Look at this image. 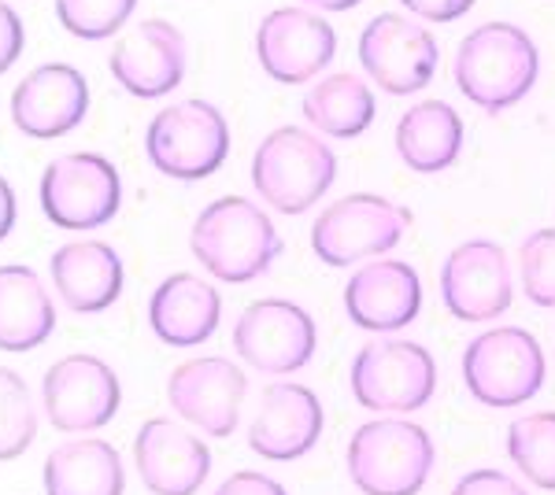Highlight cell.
Instances as JSON below:
<instances>
[{"label": "cell", "instance_id": "obj_31", "mask_svg": "<svg viewBox=\"0 0 555 495\" xmlns=\"http://www.w3.org/2000/svg\"><path fill=\"white\" fill-rule=\"evenodd\" d=\"M452 495H530V492L504 470H470L455 481Z\"/></svg>", "mask_w": 555, "mask_h": 495}, {"label": "cell", "instance_id": "obj_23", "mask_svg": "<svg viewBox=\"0 0 555 495\" xmlns=\"http://www.w3.org/2000/svg\"><path fill=\"white\" fill-rule=\"evenodd\" d=\"M44 495H122L127 470L122 458L101 437H78L52 447L41 470Z\"/></svg>", "mask_w": 555, "mask_h": 495}, {"label": "cell", "instance_id": "obj_11", "mask_svg": "<svg viewBox=\"0 0 555 495\" xmlns=\"http://www.w3.org/2000/svg\"><path fill=\"white\" fill-rule=\"evenodd\" d=\"M315 318L300 303L278 300V296L248 303L234 326V351L241 355V363L271 377L304 370L311 363V355H315Z\"/></svg>", "mask_w": 555, "mask_h": 495}, {"label": "cell", "instance_id": "obj_36", "mask_svg": "<svg viewBox=\"0 0 555 495\" xmlns=\"http://www.w3.org/2000/svg\"><path fill=\"white\" fill-rule=\"evenodd\" d=\"M304 4L319 8V12H348V8L363 4V0H304Z\"/></svg>", "mask_w": 555, "mask_h": 495}, {"label": "cell", "instance_id": "obj_28", "mask_svg": "<svg viewBox=\"0 0 555 495\" xmlns=\"http://www.w3.org/2000/svg\"><path fill=\"white\" fill-rule=\"evenodd\" d=\"M38 440V407L26 381L0 366V463L20 458Z\"/></svg>", "mask_w": 555, "mask_h": 495}, {"label": "cell", "instance_id": "obj_34", "mask_svg": "<svg viewBox=\"0 0 555 495\" xmlns=\"http://www.w3.org/2000/svg\"><path fill=\"white\" fill-rule=\"evenodd\" d=\"M411 15L426 23H455L474 8V0H400Z\"/></svg>", "mask_w": 555, "mask_h": 495}, {"label": "cell", "instance_id": "obj_14", "mask_svg": "<svg viewBox=\"0 0 555 495\" xmlns=\"http://www.w3.org/2000/svg\"><path fill=\"white\" fill-rule=\"evenodd\" d=\"M337 56V34L319 12L274 8L256 30V60L274 82L304 86Z\"/></svg>", "mask_w": 555, "mask_h": 495}, {"label": "cell", "instance_id": "obj_2", "mask_svg": "<svg viewBox=\"0 0 555 495\" xmlns=\"http://www.w3.org/2000/svg\"><path fill=\"white\" fill-rule=\"evenodd\" d=\"M455 86L481 112L500 115L537 86L541 52L530 34L515 23H481L455 49Z\"/></svg>", "mask_w": 555, "mask_h": 495}, {"label": "cell", "instance_id": "obj_26", "mask_svg": "<svg viewBox=\"0 0 555 495\" xmlns=\"http://www.w3.org/2000/svg\"><path fill=\"white\" fill-rule=\"evenodd\" d=\"M374 115H378V101H374L371 86L348 70L319 78V86H311L304 96V119L337 141H352L363 130H371Z\"/></svg>", "mask_w": 555, "mask_h": 495}, {"label": "cell", "instance_id": "obj_22", "mask_svg": "<svg viewBox=\"0 0 555 495\" xmlns=\"http://www.w3.org/2000/svg\"><path fill=\"white\" fill-rule=\"evenodd\" d=\"M222 322V296L196 274H171L149 300V326L164 344L196 348L215 337Z\"/></svg>", "mask_w": 555, "mask_h": 495}, {"label": "cell", "instance_id": "obj_27", "mask_svg": "<svg viewBox=\"0 0 555 495\" xmlns=\"http://www.w3.org/2000/svg\"><path fill=\"white\" fill-rule=\"evenodd\" d=\"M507 455L530 484L555 492V411H537L507 426Z\"/></svg>", "mask_w": 555, "mask_h": 495}, {"label": "cell", "instance_id": "obj_8", "mask_svg": "<svg viewBox=\"0 0 555 495\" xmlns=\"http://www.w3.org/2000/svg\"><path fill=\"white\" fill-rule=\"evenodd\" d=\"M411 226V211L378 193H348L311 226V251L326 266H356L363 259H382L400 245Z\"/></svg>", "mask_w": 555, "mask_h": 495}, {"label": "cell", "instance_id": "obj_24", "mask_svg": "<svg viewBox=\"0 0 555 495\" xmlns=\"http://www.w3.org/2000/svg\"><path fill=\"white\" fill-rule=\"evenodd\" d=\"M463 119L444 101L411 104L397 122V152L408 170L415 174H441L463 152Z\"/></svg>", "mask_w": 555, "mask_h": 495}, {"label": "cell", "instance_id": "obj_9", "mask_svg": "<svg viewBox=\"0 0 555 495\" xmlns=\"http://www.w3.org/2000/svg\"><path fill=\"white\" fill-rule=\"evenodd\" d=\"M38 200L52 226L96 230L119 214L122 178L101 152H67L44 167Z\"/></svg>", "mask_w": 555, "mask_h": 495}, {"label": "cell", "instance_id": "obj_17", "mask_svg": "<svg viewBox=\"0 0 555 495\" xmlns=\"http://www.w3.org/2000/svg\"><path fill=\"white\" fill-rule=\"evenodd\" d=\"M423 311V282L404 259H374L345 285V314L363 333H400Z\"/></svg>", "mask_w": 555, "mask_h": 495}, {"label": "cell", "instance_id": "obj_12", "mask_svg": "<svg viewBox=\"0 0 555 495\" xmlns=\"http://www.w3.org/2000/svg\"><path fill=\"white\" fill-rule=\"evenodd\" d=\"M41 403L60 433H96L119 414L122 385L101 355H64L41 377Z\"/></svg>", "mask_w": 555, "mask_h": 495}, {"label": "cell", "instance_id": "obj_16", "mask_svg": "<svg viewBox=\"0 0 555 495\" xmlns=\"http://www.w3.org/2000/svg\"><path fill=\"white\" fill-rule=\"evenodd\" d=\"M185 38L167 19H141L133 30L122 34L112 49L107 70L112 78L138 101H159L185 78Z\"/></svg>", "mask_w": 555, "mask_h": 495}, {"label": "cell", "instance_id": "obj_7", "mask_svg": "<svg viewBox=\"0 0 555 495\" xmlns=\"http://www.w3.org/2000/svg\"><path fill=\"white\" fill-rule=\"evenodd\" d=\"M356 403L374 414H411L423 411L437 392L434 355L400 337H378L356 351L348 366Z\"/></svg>", "mask_w": 555, "mask_h": 495}, {"label": "cell", "instance_id": "obj_10", "mask_svg": "<svg viewBox=\"0 0 555 495\" xmlns=\"http://www.w3.org/2000/svg\"><path fill=\"white\" fill-rule=\"evenodd\" d=\"M360 63L366 78L389 96H411L434 82L441 44L423 23L397 12H382L360 34Z\"/></svg>", "mask_w": 555, "mask_h": 495}, {"label": "cell", "instance_id": "obj_15", "mask_svg": "<svg viewBox=\"0 0 555 495\" xmlns=\"http://www.w3.org/2000/svg\"><path fill=\"white\" fill-rule=\"evenodd\" d=\"M512 263L496 240H463L441 266V300L460 322H496L512 308Z\"/></svg>", "mask_w": 555, "mask_h": 495}, {"label": "cell", "instance_id": "obj_20", "mask_svg": "<svg viewBox=\"0 0 555 495\" xmlns=\"http://www.w3.org/2000/svg\"><path fill=\"white\" fill-rule=\"evenodd\" d=\"M326 414L308 385L274 381L259 395L256 418L248 426V447L271 463H297L319 444Z\"/></svg>", "mask_w": 555, "mask_h": 495}, {"label": "cell", "instance_id": "obj_1", "mask_svg": "<svg viewBox=\"0 0 555 495\" xmlns=\"http://www.w3.org/2000/svg\"><path fill=\"white\" fill-rule=\"evenodd\" d=\"M193 259L227 285H248L263 277L282 256L274 219L248 196H222L208 204L190 230Z\"/></svg>", "mask_w": 555, "mask_h": 495}, {"label": "cell", "instance_id": "obj_18", "mask_svg": "<svg viewBox=\"0 0 555 495\" xmlns=\"http://www.w3.org/2000/svg\"><path fill=\"white\" fill-rule=\"evenodd\" d=\"M133 466L152 495H196L211 473V452L190 426L149 418L133 437Z\"/></svg>", "mask_w": 555, "mask_h": 495}, {"label": "cell", "instance_id": "obj_5", "mask_svg": "<svg viewBox=\"0 0 555 495\" xmlns=\"http://www.w3.org/2000/svg\"><path fill=\"white\" fill-rule=\"evenodd\" d=\"M544 377H548L544 348L522 326L486 329L463 351V385L481 407H522L544 389Z\"/></svg>", "mask_w": 555, "mask_h": 495}, {"label": "cell", "instance_id": "obj_19", "mask_svg": "<svg viewBox=\"0 0 555 495\" xmlns=\"http://www.w3.org/2000/svg\"><path fill=\"white\" fill-rule=\"evenodd\" d=\"M89 112V82L70 63H41L12 89V122L34 141L64 138Z\"/></svg>", "mask_w": 555, "mask_h": 495}, {"label": "cell", "instance_id": "obj_29", "mask_svg": "<svg viewBox=\"0 0 555 495\" xmlns=\"http://www.w3.org/2000/svg\"><path fill=\"white\" fill-rule=\"evenodd\" d=\"M138 0H56V19L82 41H104L130 23Z\"/></svg>", "mask_w": 555, "mask_h": 495}, {"label": "cell", "instance_id": "obj_32", "mask_svg": "<svg viewBox=\"0 0 555 495\" xmlns=\"http://www.w3.org/2000/svg\"><path fill=\"white\" fill-rule=\"evenodd\" d=\"M23 49H26V26L20 19V12L0 0V75L23 56Z\"/></svg>", "mask_w": 555, "mask_h": 495}, {"label": "cell", "instance_id": "obj_4", "mask_svg": "<svg viewBox=\"0 0 555 495\" xmlns=\"http://www.w3.org/2000/svg\"><path fill=\"white\" fill-rule=\"evenodd\" d=\"M337 178V156L319 133L282 126L259 141L253 156V185L259 200L278 214H304L330 193Z\"/></svg>", "mask_w": 555, "mask_h": 495}, {"label": "cell", "instance_id": "obj_6", "mask_svg": "<svg viewBox=\"0 0 555 495\" xmlns=\"http://www.w3.org/2000/svg\"><path fill=\"white\" fill-rule=\"evenodd\" d=\"M145 156L159 174L175 182H201L222 170L230 156V122L211 101H178L145 130Z\"/></svg>", "mask_w": 555, "mask_h": 495}, {"label": "cell", "instance_id": "obj_3", "mask_svg": "<svg viewBox=\"0 0 555 495\" xmlns=\"http://www.w3.org/2000/svg\"><path fill=\"white\" fill-rule=\"evenodd\" d=\"M345 466L363 495H418L437 466V447L415 421L374 418L348 440Z\"/></svg>", "mask_w": 555, "mask_h": 495}, {"label": "cell", "instance_id": "obj_25", "mask_svg": "<svg viewBox=\"0 0 555 495\" xmlns=\"http://www.w3.org/2000/svg\"><path fill=\"white\" fill-rule=\"evenodd\" d=\"M56 329V308L34 266H0V351H34Z\"/></svg>", "mask_w": 555, "mask_h": 495}, {"label": "cell", "instance_id": "obj_33", "mask_svg": "<svg viewBox=\"0 0 555 495\" xmlns=\"http://www.w3.org/2000/svg\"><path fill=\"white\" fill-rule=\"evenodd\" d=\"M211 495H289V492H285L282 484H278L274 477H267V473L237 470V473H230Z\"/></svg>", "mask_w": 555, "mask_h": 495}, {"label": "cell", "instance_id": "obj_21", "mask_svg": "<svg viewBox=\"0 0 555 495\" xmlns=\"http://www.w3.org/2000/svg\"><path fill=\"white\" fill-rule=\"evenodd\" d=\"M52 289L75 314H101L122 296V259L104 240H70L49 259Z\"/></svg>", "mask_w": 555, "mask_h": 495}, {"label": "cell", "instance_id": "obj_35", "mask_svg": "<svg viewBox=\"0 0 555 495\" xmlns=\"http://www.w3.org/2000/svg\"><path fill=\"white\" fill-rule=\"evenodd\" d=\"M12 230H15V188L0 174V240H8Z\"/></svg>", "mask_w": 555, "mask_h": 495}, {"label": "cell", "instance_id": "obj_13", "mask_svg": "<svg viewBox=\"0 0 555 495\" xmlns=\"http://www.w3.org/2000/svg\"><path fill=\"white\" fill-rule=\"evenodd\" d=\"M248 395V377L237 363L222 355H201L175 366L167 377V403L185 426L204 437H234L241 407Z\"/></svg>", "mask_w": 555, "mask_h": 495}, {"label": "cell", "instance_id": "obj_30", "mask_svg": "<svg viewBox=\"0 0 555 495\" xmlns=\"http://www.w3.org/2000/svg\"><path fill=\"white\" fill-rule=\"evenodd\" d=\"M518 277L526 300L555 308V230H537L518 248Z\"/></svg>", "mask_w": 555, "mask_h": 495}]
</instances>
